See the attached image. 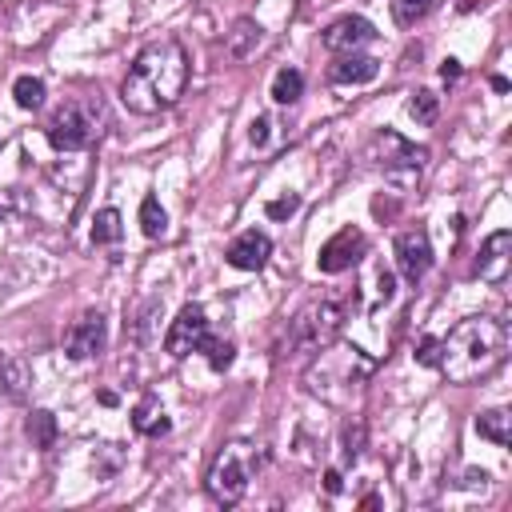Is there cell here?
<instances>
[{
  "instance_id": "1",
  "label": "cell",
  "mask_w": 512,
  "mask_h": 512,
  "mask_svg": "<svg viewBox=\"0 0 512 512\" xmlns=\"http://www.w3.org/2000/svg\"><path fill=\"white\" fill-rule=\"evenodd\" d=\"M188 84V52L180 40H152L128 68L120 100L136 116H156L180 100Z\"/></svg>"
},
{
  "instance_id": "2",
  "label": "cell",
  "mask_w": 512,
  "mask_h": 512,
  "mask_svg": "<svg viewBox=\"0 0 512 512\" xmlns=\"http://www.w3.org/2000/svg\"><path fill=\"white\" fill-rule=\"evenodd\" d=\"M504 352H508V332L496 316H464L456 328H448V336H440L436 368L452 384H472L496 372L504 364Z\"/></svg>"
},
{
  "instance_id": "3",
  "label": "cell",
  "mask_w": 512,
  "mask_h": 512,
  "mask_svg": "<svg viewBox=\"0 0 512 512\" xmlns=\"http://www.w3.org/2000/svg\"><path fill=\"white\" fill-rule=\"evenodd\" d=\"M372 376V360L360 348H320L316 364L308 368V388L332 404H348L352 392H360V384Z\"/></svg>"
},
{
  "instance_id": "4",
  "label": "cell",
  "mask_w": 512,
  "mask_h": 512,
  "mask_svg": "<svg viewBox=\"0 0 512 512\" xmlns=\"http://www.w3.org/2000/svg\"><path fill=\"white\" fill-rule=\"evenodd\" d=\"M344 320H348V300H336V296L312 300L288 328V340H284L288 356H316L340 336Z\"/></svg>"
},
{
  "instance_id": "5",
  "label": "cell",
  "mask_w": 512,
  "mask_h": 512,
  "mask_svg": "<svg viewBox=\"0 0 512 512\" xmlns=\"http://www.w3.org/2000/svg\"><path fill=\"white\" fill-rule=\"evenodd\" d=\"M256 468H260V452H256L252 444H244V440L224 444V448L216 452L212 468H208L204 488H208V496H212L216 504L232 508V504H240V500H244V492H248V484H252Z\"/></svg>"
},
{
  "instance_id": "6",
  "label": "cell",
  "mask_w": 512,
  "mask_h": 512,
  "mask_svg": "<svg viewBox=\"0 0 512 512\" xmlns=\"http://www.w3.org/2000/svg\"><path fill=\"white\" fill-rule=\"evenodd\" d=\"M48 144L56 152H84L100 140V104H88V100H64L48 128H44Z\"/></svg>"
},
{
  "instance_id": "7",
  "label": "cell",
  "mask_w": 512,
  "mask_h": 512,
  "mask_svg": "<svg viewBox=\"0 0 512 512\" xmlns=\"http://www.w3.org/2000/svg\"><path fill=\"white\" fill-rule=\"evenodd\" d=\"M372 148L380 152V156H372V160L384 168V180L396 184L400 192H416V184H420V176H424V164H428V148H416V144H408V140L396 136V132H380V136L372 140Z\"/></svg>"
},
{
  "instance_id": "8",
  "label": "cell",
  "mask_w": 512,
  "mask_h": 512,
  "mask_svg": "<svg viewBox=\"0 0 512 512\" xmlns=\"http://www.w3.org/2000/svg\"><path fill=\"white\" fill-rule=\"evenodd\" d=\"M208 336H212V328H208L204 308H200V304H184L180 316H176V320L168 324V332H164V352H168L172 360H184V356L200 352Z\"/></svg>"
},
{
  "instance_id": "9",
  "label": "cell",
  "mask_w": 512,
  "mask_h": 512,
  "mask_svg": "<svg viewBox=\"0 0 512 512\" xmlns=\"http://www.w3.org/2000/svg\"><path fill=\"white\" fill-rule=\"evenodd\" d=\"M104 340H108V324L104 316L92 308V312H80L68 328H64V352L72 360H92L104 352Z\"/></svg>"
},
{
  "instance_id": "10",
  "label": "cell",
  "mask_w": 512,
  "mask_h": 512,
  "mask_svg": "<svg viewBox=\"0 0 512 512\" xmlns=\"http://www.w3.org/2000/svg\"><path fill=\"white\" fill-rule=\"evenodd\" d=\"M368 252V240H364V232L360 228H340L332 240H324L320 244V256H316V264H320V272H328V276H336V272H348L360 256Z\"/></svg>"
},
{
  "instance_id": "11",
  "label": "cell",
  "mask_w": 512,
  "mask_h": 512,
  "mask_svg": "<svg viewBox=\"0 0 512 512\" xmlns=\"http://www.w3.org/2000/svg\"><path fill=\"white\" fill-rule=\"evenodd\" d=\"M396 268L404 272L408 284H416L432 268V240L424 228H408L396 236Z\"/></svg>"
},
{
  "instance_id": "12",
  "label": "cell",
  "mask_w": 512,
  "mask_h": 512,
  "mask_svg": "<svg viewBox=\"0 0 512 512\" xmlns=\"http://www.w3.org/2000/svg\"><path fill=\"white\" fill-rule=\"evenodd\" d=\"M376 40V28L364 20V16H340V20H332L328 28H324V36H320V44L328 48V52H360L364 44H372Z\"/></svg>"
},
{
  "instance_id": "13",
  "label": "cell",
  "mask_w": 512,
  "mask_h": 512,
  "mask_svg": "<svg viewBox=\"0 0 512 512\" xmlns=\"http://www.w3.org/2000/svg\"><path fill=\"white\" fill-rule=\"evenodd\" d=\"M268 256H272V240H268L264 232H256V228L240 232V236L224 248V260H228L232 268H240V272H256V268H264Z\"/></svg>"
},
{
  "instance_id": "14",
  "label": "cell",
  "mask_w": 512,
  "mask_h": 512,
  "mask_svg": "<svg viewBox=\"0 0 512 512\" xmlns=\"http://www.w3.org/2000/svg\"><path fill=\"white\" fill-rule=\"evenodd\" d=\"M508 256H512V232L500 228V232H492V236L484 240L480 260H476V276L488 280V284H500V280L508 276Z\"/></svg>"
},
{
  "instance_id": "15",
  "label": "cell",
  "mask_w": 512,
  "mask_h": 512,
  "mask_svg": "<svg viewBox=\"0 0 512 512\" xmlns=\"http://www.w3.org/2000/svg\"><path fill=\"white\" fill-rule=\"evenodd\" d=\"M260 44H264V28H260L252 16H240V20L224 32V56H228V60H248V56H256Z\"/></svg>"
},
{
  "instance_id": "16",
  "label": "cell",
  "mask_w": 512,
  "mask_h": 512,
  "mask_svg": "<svg viewBox=\"0 0 512 512\" xmlns=\"http://www.w3.org/2000/svg\"><path fill=\"white\" fill-rule=\"evenodd\" d=\"M376 72H380V60L360 56V52H344V56L328 68V80H332V84H368V80H376Z\"/></svg>"
},
{
  "instance_id": "17",
  "label": "cell",
  "mask_w": 512,
  "mask_h": 512,
  "mask_svg": "<svg viewBox=\"0 0 512 512\" xmlns=\"http://www.w3.org/2000/svg\"><path fill=\"white\" fill-rule=\"evenodd\" d=\"M132 428H136L140 436H164V432L172 428V420L164 416V404H160L156 396H144V400L132 408Z\"/></svg>"
},
{
  "instance_id": "18",
  "label": "cell",
  "mask_w": 512,
  "mask_h": 512,
  "mask_svg": "<svg viewBox=\"0 0 512 512\" xmlns=\"http://www.w3.org/2000/svg\"><path fill=\"white\" fill-rule=\"evenodd\" d=\"M476 432L484 440H492L496 448H508V440H512V416L504 408H488V412L476 416Z\"/></svg>"
},
{
  "instance_id": "19",
  "label": "cell",
  "mask_w": 512,
  "mask_h": 512,
  "mask_svg": "<svg viewBox=\"0 0 512 512\" xmlns=\"http://www.w3.org/2000/svg\"><path fill=\"white\" fill-rule=\"evenodd\" d=\"M24 432H28L32 448H52L56 444V416L48 408H32L24 420Z\"/></svg>"
},
{
  "instance_id": "20",
  "label": "cell",
  "mask_w": 512,
  "mask_h": 512,
  "mask_svg": "<svg viewBox=\"0 0 512 512\" xmlns=\"http://www.w3.org/2000/svg\"><path fill=\"white\" fill-rule=\"evenodd\" d=\"M276 104H296L300 96H304V76H300V68H280L276 76H272V92H268Z\"/></svg>"
},
{
  "instance_id": "21",
  "label": "cell",
  "mask_w": 512,
  "mask_h": 512,
  "mask_svg": "<svg viewBox=\"0 0 512 512\" xmlns=\"http://www.w3.org/2000/svg\"><path fill=\"white\" fill-rule=\"evenodd\" d=\"M408 116H412L416 124H436V116H440V96L428 92V88H416V92L408 96Z\"/></svg>"
},
{
  "instance_id": "22",
  "label": "cell",
  "mask_w": 512,
  "mask_h": 512,
  "mask_svg": "<svg viewBox=\"0 0 512 512\" xmlns=\"http://www.w3.org/2000/svg\"><path fill=\"white\" fill-rule=\"evenodd\" d=\"M140 228H144L148 240H160L168 232V216H164V208H160L156 196H144L140 200Z\"/></svg>"
},
{
  "instance_id": "23",
  "label": "cell",
  "mask_w": 512,
  "mask_h": 512,
  "mask_svg": "<svg viewBox=\"0 0 512 512\" xmlns=\"http://www.w3.org/2000/svg\"><path fill=\"white\" fill-rule=\"evenodd\" d=\"M364 444H368V424L364 420H348L344 432H340V452L348 464H356L364 456Z\"/></svg>"
},
{
  "instance_id": "24",
  "label": "cell",
  "mask_w": 512,
  "mask_h": 512,
  "mask_svg": "<svg viewBox=\"0 0 512 512\" xmlns=\"http://www.w3.org/2000/svg\"><path fill=\"white\" fill-rule=\"evenodd\" d=\"M120 236H124L120 212H116V208H100L96 220H92V244H116Z\"/></svg>"
},
{
  "instance_id": "25",
  "label": "cell",
  "mask_w": 512,
  "mask_h": 512,
  "mask_svg": "<svg viewBox=\"0 0 512 512\" xmlns=\"http://www.w3.org/2000/svg\"><path fill=\"white\" fill-rule=\"evenodd\" d=\"M12 96H16V104L20 108H28V112H36L40 104H44V80H36V76H16V84H12Z\"/></svg>"
},
{
  "instance_id": "26",
  "label": "cell",
  "mask_w": 512,
  "mask_h": 512,
  "mask_svg": "<svg viewBox=\"0 0 512 512\" xmlns=\"http://www.w3.org/2000/svg\"><path fill=\"white\" fill-rule=\"evenodd\" d=\"M432 12V0H392V16L400 28H412L416 20H424Z\"/></svg>"
},
{
  "instance_id": "27",
  "label": "cell",
  "mask_w": 512,
  "mask_h": 512,
  "mask_svg": "<svg viewBox=\"0 0 512 512\" xmlns=\"http://www.w3.org/2000/svg\"><path fill=\"white\" fill-rule=\"evenodd\" d=\"M200 352L208 356V364H212L216 372H224V368L232 364V356H236V348H232V340H224V336H208Z\"/></svg>"
},
{
  "instance_id": "28",
  "label": "cell",
  "mask_w": 512,
  "mask_h": 512,
  "mask_svg": "<svg viewBox=\"0 0 512 512\" xmlns=\"http://www.w3.org/2000/svg\"><path fill=\"white\" fill-rule=\"evenodd\" d=\"M0 372H4V384H8V396H12V400H20V396H24V384H28V372H24V364H20L16 356H4V364H0Z\"/></svg>"
},
{
  "instance_id": "29",
  "label": "cell",
  "mask_w": 512,
  "mask_h": 512,
  "mask_svg": "<svg viewBox=\"0 0 512 512\" xmlns=\"http://www.w3.org/2000/svg\"><path fill=\"white\" fill-rule=\"evenodd\" d=\"M388 300H392V272L384 264H372V300H368V308H380Z\"/></svg>"
},
{
  "instance_id": "30",
  "label": "cell",
  "mask_w": 512,
  "mask_h": 512,
  "mask_svg": "<svg viewBox=\"0 0 512 512\" xmlns=\"http://www.w3.org/2000/svg\"><path fill=\"white\" fill-rule=\"evenodd\" d=\"M296 208H300V196H296V192H288V196H280V200H268V208H264V212H268L272 220H284V216H292Z\"/></svg>"
},
{
  "instance_id": "31",
  "label": "cell",
  "mask_w": 512,
  "mask_h": 512,
  "mask_svg": "<svg viewBox=\"0 0 512 512\" xmlns=\"http://www.w3.org/2000/svg\"><path fill=\"white\" fill-rule=\"evenodd\" d=\"M436 356H440V340H436V336H424L420 348H416V360L428 364V368H436Z\"/></svg>"
},
{
  "instance_id": "32",
  "label": "cell",
  "mask_w": 512,
  "mask_h": 512,
  "mask_svg": "<svg viewBox=\"0 0 512 512\" xmlns=\"http://www.w3.org/2000/svg\"><path fill=\"white\" fill-rule=\"evenodd\" d=\"M248 140H252L256 148H264V144H268V116H256V120L248 124Z\"/></svg>"
},
{
  "instance_id": "33",
  "label": "cell",
  "mask_w": 512,
  "mask_h": 512,
  "mask_svg": "<svg viewBox=\"0 0 512 512\" xmlns=\"http://www.w3.org/2000/svg\"><path fill=\"white\" fill-rule=\"evenodd\" d=\"M456 76H460V60H444V64H440V80H448V84H452Z\"/></svg>"
},
{
  "instance_id": "34",
  "label": "cell",
  "mask_w": 512,
  "mask_h": 512,
  "mask_svg": "<svg viewBox=\"0 0 512 512\" xmlns=\"http://www.w3.org/2000/svg\"><path fill=\"white\" fill-rule=\"evenodd\" d=\"M324 488H328V492H340V472H336V468L324 472Z\"/></svg>"
}]
</instances>
